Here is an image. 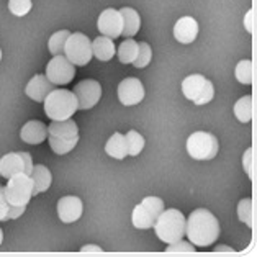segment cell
<instances>
[{"mask_svg":"<svg viewBox=\"0 0 257 257\" xmlns=\"http://www.w3.org/2000/svg\"><path fill=\"white\" fill-rule=\"evenodd\" d=\"M25 210H27V206H14V205H10V208H9V219H17V218H20Z\"/></svg>","mask_w":257,"mask_h":257,"instance_id":"836d02e7","label":"cell"},{"mask_svg":"<svg viewBox=\"0 0 257 257\" xmlns=\"http://www.w3.org/2000/svg\"><path fill=\"white\" fill-rule=\"evenodd\" d=\"M252 148H247L246 153L242 156V166H244V171H246L247 177L252 179L254 177V172H252Z\"/></svg>","mask_w":257,"mask_h":257,"instance_id":"1f68e13d","label":"cell"},{"mask_svg":"<svg viewBox=\"0 0 257 257\" xmlns=\"http://www.w3.org/2000/svg\"><path fill=\"white\" fill-rule=\"evenodd\" d=\"M167 252H193L195 250V246L190 241H177L174 244H169L167 246Z\"/></svg>","mask_w":257,"mask_h":257,"instance_id":"4dcf8cb0","label":"cell"},{"mask_svg":"<svg viewBox=\"0 0 257 257\" xmlns=\"http://www.w3.org/2000/svg\"><path fill=\"white\" fill-rule=\"evenodd\" d=\"M80 250H82V252H102V247H98V246H84Z\"/></svg>","mask_w":257,"mask_h":257,"instance_id":"8d00e7d4","label":"cell"},{"mask_svg":"<svg viewBox=\"0 0 257 257\" xmlns=\"http://www.w3.org/2000/svg\"><path fill=\"white\" fill-rule=\"evenodd\" d=\"M0 187H2V185H0Z\"/></svg>","mask_w":257,"mask_h":257,"instance_id":"60d3db41","label":"cell"},{"mask_svg":"<svg viewBox=\"0 0 257 257\" xmlns=\"http://www.w3.org/2000/svg\"><path fill=\"white\" fill-rule=\"evenodd\" d=\"M72 93L77 98L79 110H90L102 98V85L93 79H85L74 87Z\"/></svg>","mask_w":257,"mask_h":257,"instance_id":"30bf717a","label":"cell"},{"mask_svg":"<svg viewBox=\"0 0 257 257\" xmlns=\"http://www.w3.org/2000/svg\"><path fill=\"white\" fill-rule=\"evenodd\" d=\"M138 43L133 38H126L120 46H118V59H120L121 64H133V61L138 56Z\"/></svg>","mask_w":257,"mask_h":257,"instance_id":"603a6c76","label":"cell"},{"mask_svg":"<svg viewBox=\"0 0 257 257\" xmlns=\"http://www.w3.org/2000/svg\"><path fill=\"white\" fill-rule=\"evenodd\" d=\"M215 250H228V252H233V249L228 246H218V247H215Z\"/></svg>","mask_w":257,"mask_h":257,"instance_id":"74e56055","label":"cell"},{"mask_svg":"<svg viewBox=\"0 0 257 257\" xmlns=\"http://www.w3.org/2000/svg\"><path fill=\"white\" fill-rule=\"evenodd\" d=\"M124 140H126V148H128V156H133L136 158L138 154L143 151L144 148V138L138 133V131L131 130L124 135Z\"/></svg>","mask_w":257,"mask_h":257,"instance_id":"4316f807","label":"cell"},{"mask_svg":"<svg viewBox=\"0 0 257 257\" xmlns=\"http://www.w3.org/2000/svg\"><path fill=\"white\" fill-rule=\"evenodd\" d=\"M252 17H254V10H249L246 14V18H244V27H246L247 33H252Z\"/></svg>","mask_w":257,"mask_h":257,"instance_id":"d590c367","label":"cell"},{"mask_svg":"<svg viewBox=\"0 0 257 257\" xmlns=\"http://www.w3.org/2000/svg\"><path fill=\"white\" fill-rule=\"evenodd\" d=\"M156 218H158V215L151 210V206L141 202L140 205L135 206L133 215H131V223L138 229H151L154 226Z\"/></svg>","mask_w":257,"mask_h":257,"instance_id":"e0dca14e","label":"cell"},{"mask_svg":"<svg viewBox=\"0 0 257 257\" xmlns=\"http://www.w3.org/2000/svg\"><path fill=\"white\" fill-rule=\"evenodd\" d=\"M234 76L237 82H241L244 85L252 84V76H254V69H252V61L250 59H242L237 62V66L234 69Z\"/></svg>","mask_w":257,"mask_h":257,"instance_id":"d4e9b609","label":"cell"},{"mask_svg":"<svg viewBox=\"0 0 257 257\" xmlns=\"http://www.w3.org/2000/svg\"><path fill=\"white\" fill-rule=\"evenodd\" d=\"M84 213V203L79 197L67 195L58 202V216L62 223H76Z\"/></svg>","mask_w":257,"mask_h":257,"instance_id":"4fadbf2b","label":"cell"},{"mask_svg":"<svg viewBox=\"0 0 257 257\" xmlns=\"http://www.w3.org/2000/svg\"><path fill=\"white\" fill-rule=\"evenodd\" d=\"M185 234L195 247H208L219 237V221L211 211L198 208L185 219Z\"/></svg>","mask_w":257,"mask_h":257,"instance_id":"6da1fadb","label":"cell"},{"mask_svg":"<svg viewBox=\"0 0 257 257\" xmlns=\"http://www.w3.org/2000/svg\"><path fill=\"white\" fill-rule=\"evenodd\" d=\"M7 185L4 187L5 198H7L9 205L14 206H27L30 203L31 197H33V180L30 175L25 172L12 175L7 179Z\"/></svg>","mask_w":257,"mask_h":257,"instance_id":"5b68a950","label":"cell"},{"mask_svg":"<svg viewBox=\"0 0 257 257\" xmlns=\"http://www.w3.org/2000/svg\"><path fill=\"white\" fill-rule=\"evenodd\" d=\"M71 35V31L67 30H61V31H56V33L49 38V53L53 56H58V54H64V45H66V40L67 36Z\"/></svg>","mask_w":257,"mask_h":257,"instance_id":"484cf974","label":"cell"},{"mask_svg":"<svg viewBox=\"0 0 257 257\" xmlns=\"http://www.w3.org/2000/svg\"><path fill=\"white\" fill-rule=\"evenodd\" d=\"M97 27L98 31L103 36H108V38L115 40L118 36H121L123 31V17L120 14V10L115 9H105L102 14H100L98 20H97Z\"/></svg>","mask_w":257,"mask_h":257,"instance_id":"8fae6325","label":"cell"},{"mask_svg":"<svg viewBox=\"0 0 257 257\" xmlns=\"http://www.w3.org/2000/svg\"><path fill=\"white\" fill-rule=\"evenodd\" d=\"M0 61H2V49H0Z\"/></svg>","mask_w":257,"mask_h":257,"instance_id":"ab89813d","label":"cell"},{"mask_svg":"<svg viewBox=\"0 0 257 257\" xmlns=\"http://www.w3.org/2000/svg\"><path fill=\"white\" fill-rule=\"evenodd\" d=\"M218 151V140L206 131H197L187 140V153L195 161H211L216 158Z\"/></svg>","mask_w":257,"mask_h":257,"instance_id":"52a82bcc","label":"cell"},{"mask_svg":"<svg viewBox=\"0 0 257 257\" xmlns=\"http://www.w3.org/2000/svg\"><path fill=\"white\" fill-rule=\"evenodd\" d=\"M2 241H4V231L0 228V244H2Z\"/></svg>","mask_w":257,"mask_h":257,"instance_id":"f35d334b","label":"cell"},{"mask_svg":"<svg viewBox=\"0 0 257 257\" xmlns=\"http://www.w3.org/2000/svg\"><path fill=\"white\" fill-rule=\"evenodd\" d=\"M30 177L33 180V197H36L41 192H46L51 187L53 175L46 166H33Z\"/></svg>","mask_w":257,"mask_h":257,"instance_id":"ffe728a7","label":"cell"},{"mask_svg":"<svg viewBox=\"0 0 257 257\" xmlns=\"http://www.w3.org/2000/svg\"><path fill=\"white\" fill-rule=\"evenodd\" d=\"M20 138L27 144H41L48 138V128L40 120H30L23 124Z\"/></svg>","mask_w":257,"mask_h":257,"instance_id":"2e32d148","label":"cell"},{"mask_svg":"<svg viewBox=\"0 0 257 257\" xmlns=\"http://www.w3.org/2000/svg\"><path fill=\"white\" fill-rule=\"evenodd\" d=\"M45 76L54 85H66L76 77V66L64 54H58L48 62Z\"/></svg>","mask_w":257,"mask_h":257,"instance_id":"9c48e42d","label":"cell"},{"mask_svg":"<svg viewBox=\"0 0 257 257\" xmlns=\"http://www.w3.org/2000/svg\"><path fill=\"white\" fill-rule=\"evenodd\" d=\"M182 93L195 105H206L215 97V87L202 74H192L182 82Z\"/></svg>","mask_w":257,"mask_h":257,"instance_id":"8992f818","label":"cell"},{"mask_svg":"<svg viewBox=\"0 0 257 257\" xmlns=\"http://www.w3.org/2000/svg\"><path fill=\"white\" fill-rule=\"evenodd\" d=\"M92 54L103 62L110 61L116 54V48H115L113 40L108 38V36H103V35L97 36V38L92 41Z\"/></svg>","mask_w":257,"mask_h":257,"instance_id":"d6986e66","label":"cell"},{"mask_svg":"<svg viewBox=\"0 0 257 257\" xmlns=\"http://www.w3.org/2000/svg\"><path fill=\"white\" fill-rule=\"evenodd\" d=\"M54 89H56V85L51 82V80H49L46 76H43V74H38V76H35L27 84L25 92H27V95L31 100H35V102H45L48 93Z\"/></svg>","mask_w":257,"mask_h":257,"instance_id":"9a60e30c","label":"cell"},{"mask_svg":"<svg viewBox=\"0 0 257 257\" xmlns=\"http://www.w3.org/2000/svg\"><path fill=\"white\" fill-rule=\"evenodd\" d=\"M234 115L241 123H249L252 120V97L244 95L234 103Z\"/></svg>","mask_w":257,"mask_h":257,"instance_id":"cb8c5ba5","label":"cell"},{"mask_svg":"<svg viewBox=\"0 0 257 257\" xmlns=\"http://www.w3.org/2000/svg\"><path fill=\"white\" fill-rule=\"evenodd\" d=\"M237 216L242 223H246L249 228H252V200L242 198L237 203Z\"/></svg>","mask_w":257,"mask_h":257,"instance_id":"f1b7e54d","label":"cell"},{"mask_svg":"<svg viewBox=\"0 0 257 257\" xmlns=\"http://www.w3.org/2000/svg\"><path fill=\"white\" fill-rule=\"evenodd\" d=\"M25 172V161L22 153H9L0 159V175L5 179H10L12 175Z\"/></svg>","mask_w":257,"mask_h":257,"instance_id":"ac0fdd59","label":"cell"},{"mask_svg":"<svg viewBox=\"0 0 257 257\" xmlns=\"http://www.w3.org/2000/svg\"><path fill=\"white\" fill-rule=\"evenodd\" d=\"M138 56H136V59L133 61V64L138 67V69H143V67H146L149 62H151L153 59V51H151V46L148 45V43H138Z\"/></svg>","mask_w":257,"mask_h":257,"instance_id":"83f0119b","label":"cell"},{"mask_svg":"<svg viewBox=\"0 0 257 257\" xmlns=\"http://www.w3.org/2000/svg\"><path fill=\"white\" fill-rule=\"evenodd\" d=\"M198 36V23L192 17H182L174 27V38L182 45H190Z\"/></svg>","mask_w":257,"mask_h":257,"instance_id":"5bb4252c","label":"cell"},{"mask_svg":"<svg viewBox=\"0 0 257 257\" xmlns=\"http://www.w3.org/2000/svg\"><path fill=\"white\" fill-rule=\"evenodd\" d=\"M45 111L46 116L53 121H61L72 118V115L79 110L76 95L67 89H54L45 98Z\"/></svg>","mask_w":257,"mask_h":257,"instance_id":"277c9868","label":"cell"},{"mask_svg":"<svg viewBox=\"0 0 257 257\" xmlns=\"http://www.w3.org/2000/svg\"><path fill=\"white\" fill-rule=\"evenodd\" d=\"M105 153L110 158L121 161L128 156V148H126V140L121 133H113V136L110 138L105 144Z\"/></svg>","mask_w":257,"mask_h":257,"instance_id":"7402d4cb","label":"cell"},{"mask_svg":"<svg viewBox=\"0 0 257 257\" xmlns=\"http://www.w3.org/2000/svg\"><path fill=\"white\" fill-rule=\"evenodd\" d=\"M33 2L31 0H9V10L15 17H25L30 14Z\"/></svg>","mask_w":257,"mask_h":257,"instance_id":"f546056e","label":"cell"},{"mask_svg":"<svg viewBox=\"0 0 257 257\" xmlns=\"http://www.w3.org/2000/svg\"><path fill=\"white\" fill-rule=\"evenodd\" d=\"M64 56L74 66H87L93 58L92 41L84 33H71L64 45Z\"/></svg>","mask_w":257,"mask_h":257,"instance_id":"ba28073f","label":"cell"},{"mask_svg":"<svg viewBox=\"0 0 257 257\" xmlns=\"http://www.w3.org/2000/svg\"><path fill=\"white\" fill-rule=\"evenodd\" d=\"M22 158L25 161V174L30 175L31 171H33V166H35L33 164V159H31V156L28 153H22Z\"/></svg>","mask_w":257,"mask_h":257,"instance_id":"e575fe53","label":"cell"},{"mask_svg":"<svg viewBox=\"0 0 257 257\" xmlns=\"http://www.w3.org/2000/svg\"><path fill=\"white\" fill-rule=\"evenodd\" d=\"M185 219L187 218L182 215V211L175 208L162 210L161 215L156 218L154 226H153L156 231V236L166 244H174L180 239H184Z\"/></svg>","mask_w":257,"mask_h":257,"instance_id":"3957f363","label":"cell"},{"mask_svg":"<svg viewBox=\"0 0 257 257\" xmlns=\"http://www.w3.org/2000/svg\"><path fill=\"white\" fill-rule=\"evenodd\" d=\"M144 98V87L140 79L126 77L118 85V100L124 106H133L141 103Z\"/></svg>","mask_w":257,"mask_h":257,"instance_id":"7c38bea8","label":"cell"},{"mask_svg":"<svg viewBox=\"0 0 257 257\" xmlns=\"http://www.w3.org/2000/svg\"><path fill=\"white\" fill-rule=\"evenodd\" d=\"M9 208L10 205L5 198L4 187H0V221H9Z\"/></svg>","mask_w":257,"mask_h":257,"instance_id":"d6a6232c","label":"cell"},{"mask_svg":"<svg viewBox=\"0 0 257 257\" xmlns=\"http://www.w3.org/2000/svg\"><path fill=\"white\" fill-rule=\"evenodd\" d=\"M49 146L56 154H67L71 153L79 141V128L77 123L72 118L61 121H53L48 126V138Z\"/></svg>","mask_w":257,"mask_h":257,"instance_id":"7a4b0ae2","label":"cell"},{"mask_svg":"<svg viewBox=\"0 0 257 257\" xmlns=\"http://www.w3.org/2000/svg\"><path fill=\"white\" fill-rule=\"evenodd\" d=\"M120 14L123 17V31H121V35L126 36V38H131V36H135L141 28V17L135 9H130V7L120 9Z\"/></svg>","mask_w":257,"mask_h":257,"instance_id":"44dd1931","label":"cell"}]
</instances>
